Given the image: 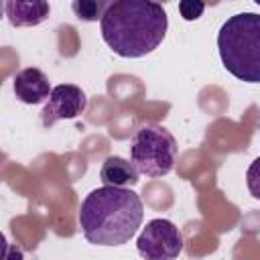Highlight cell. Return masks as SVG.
I'll list each match as a JSON object with an SVG mask.
<instances>
[{
  "instance_id": "obj_1",
  "label": "cell",
  "mask_w": 260,
  "mask_h": 260,
  "mask_svg": "<svg viewBox=\"0 0 260 260\" xmlns=\"http://www.w3.org/2000/svg\"><path fill=\"white\" fill-rule=\"evenodd\" d=\"M169 18L160 2L114 0L100 20L104 43L124 59L150 55L165 39Z\"/></svg>"
},
{
  "instance_id": "obj_2",
  "label": "cell",
  "mask_w": 260,
  "mask_h": 260,
  "mask_svg": "<svg viewBox=\"0 0 260 260\" xmlns=\"http://www.w3.org/2000/svg\"><path fill=\"white\" fill-rule=\"evenodd\" d=\"M144 217L142 199L120 187L93 189L79 207V228L89 244L122 246L130 242Z\"/></svg>"
},
{
  "instance_id": "obj_3",
  "label": "cell",
  "mask_w": 260,
  "mask_h": 260,
  "mask_svg": "<svg viewBox=\"0 0 260 260\" xmlns=\"http://www.w3.org/2000/svg\"><path fill=\"white\" fill-rule=\"evenodd\" d=\"M223 67L240 81L260 83V14L240 12L230 16L217 35Z\"/></svg>"
},
{
  "instance_id": "obj_4",
  "label": "cell",
  "mask_w": 260,
  "mask_h": 260,
  "mask_svg": "<svg viewBox=\"0 0 260 260\" xmlns=\"http://www.w3.org/2000/svg\"><path fill=\"white\" fill-rule=\"evenodd\" d=\"M177 148L175 136L165 126L148 124L136 130L130 144V158L140 175L156 179L173 171Z\"/></svg>"
},
{
  "instance_id": "obj_5",
  "label": "cell",
  "mask_w": 260,
  "mask_h": 260,
  "mask_svg": "<svg viewBox=\"0 0 260 260\" xmlns=\"http://www.w3.org/2000/svg\"><path fill=\"white\" fill-rule=\"evenodd\" d=\"M136 248L144 260H173L183 252V236L173 221L156 217L142 228Z\"/></svg>"
},
{
  "instance_id": "obj_6",
  "label": "cell",
  "mask_w": 260,
  "mask_h": 260,
  "mask_svg": "<svg viewBox=\"0 0 260 260\" xmlns=\"http://www.w3.org/2000/svg\"><path fill=\"white\" fill-rule=\"evenodd\" d=\"M87 108V95L83 93L81 87L73 83H61L53 87L43 112H41V122L45 128H51L59 120H71L83 114Z\"/></svg>"
},
{
  "instance_id": "obj_7",
  "label": "cell",
  "mask_w": 260,
  "mask_h": 260,
  "mask_svg": "<svg viewBox=\"0 0 260 260\" xmlns=\"http://www.w3.org/2000/svg\"><path fill=\"white\" fill-rule=\"evenodd\" d=\"M12 91L14 95L22 102V104H41L45 100H49L51 95V85H49V77L37 69V67H26L20 69L14 79H12Z\"/></svg>"
},
{
  "instance_id": "obj_8",
  "label": "cell",
  "mask_w": 260,
  "mask_h": 260,
  "mask_svg": "<svg viewBox=\"0 0 260 260\" xmlns=\"http://www.w3.org/2000/svg\"><path fill=\"white\" fill-rule=\"evenodd\" d=\"M4 12L12 26H37L49 18L51 6L49 2L43 0H26V2L8 0L4 2Z\"/></svg>"
},
{
  "instance_id": "obj_9",
  "label": "cell",
  "mask_w": 260,
  "mask_h": 260,
  "mask_svg": "<svg viewBox=\"0 0 260 260\" xmlns=\"http://www.w3.org/2000/svg\"><path fill=\"white\" fill-rule=\"evenodd\" d=\"M138 169L134 162L122 158V156H108L100 167V181L104 187H132L138 183Z\"/></svg>"
},
{
  "instance_id": "obj_10",
  "label": "cell",
  "mask_w": 260,
  "mask_h": 260,
  "mask_svg": "<svg viewBox=\"0 0 260 260\" xmlns=\"http://www.w3.org/2000/svg\"><path fill=\"white\" fill-rule=\"evenodd\" d=\"M108 2H95V0H77L71 4V10L73 14L79 18V20H87V22H93V20H102L104 16V10H106Z\"/></svg>"
},
{
  "instance_id": "obj_11",
  "label": "cell",
  "mask_w": 260,
  "mask_h": 260,
  "mask_svg": "<svg viewBox=\"0 0 260 260\" xmlns=\"http://www.w3.org/2000/svg\"><path fill=\"white\" fill-rule=\"evenodd\" d=\"M246 183H248V191L252 193V197L260 199V156L248 167V171H246Z\"/></svg>"
},
{
  "instance_id": "obj_12",
  "label": "cell",
  "mask_w": 260,
  "mask_h": 260,
  "mask_svg": "<svg viewBox=\"0 0 260 260\" xmlns=\"http://www.w3.org/2000/svg\"><path fill=\"white\" fill-rule=\"evenodd\" d=\"M203 8H205V4L197 2V0H183V2H179V12H181V16L185 20H197L201 16Z\"/></svg>"
},
{
  "instance_id": "obj_13",
  "label": "cell",
  "mask_w": 260,
  "mask_h": 260,
  "mask_svg": "<svg viewBox=\"0 0 260 260\" xmlns=\"http://www.w3.org/2000/svg\"><path fill=\"white\" fill-rule=\"evenodd\" d=\"M2 260H24V254H22V250L18 246L4 242V256H2Z\"/></svg>"
}]
</instances>
